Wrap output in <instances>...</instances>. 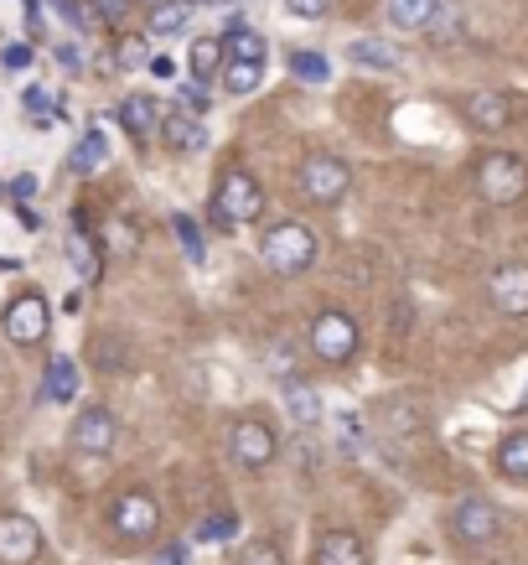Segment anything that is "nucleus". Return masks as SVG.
<instances>
[{"instance_id": "1", "label": "nucleus", "mask_w": 528, "mask_h": 565, "mask_svg": "<svg viewBox=\"0 0 528 565\" xmlns=\"http://www.w3.org/2000/svg\"><path fill=\"white\" fill-rule=\"evenodd\" d=\"M265 213V188L249 167H223L218 188H213V223L218 228H249Z\"/></svg>"}, {"instance_id": "2", "label": "nucleus", "mask_w": 528, "mask_h": 565, "mask_svg": "<svg viewBox=\"0 0 528 565\" xmlns=\"http://www.w3.org/2000/svg\"><path fill=\"white\" fill-rule=\"evenodd\" d=\"M259 259H265V270L270 275H306L311 265H316V234H311L306 223H274V228H265V239H259Z\"/></svg>"}, {"instance_id": "3", "label": "nucleus", "mask_w": 528, "mask_h": 565, "mask_svg": "<svg viewBox=\"0 0 528 565\" xmlns=\"http://www.w3.org/2000/svg\"><path fill=\"white\" fill-rule=\"evenodd\" d=\"M477 192L482 203L513 207L528 198V161L518 151H482L477 156Z\"/></svg>"}, {"instance_id": "4", "label": "nucleus", "mask_w": 528, "mask_h": 565, "mask_svg": "<svg viewBox=\"0 0 528 565\" xmlns=\"http://www.w3.org/2000/svg\"><path fill=\"white\" fill-rule=\"evenodd\" d=\"M306 343H311V353H316V359H322L326 369H342V363H353V359H358L363 332H358V322H353L347 311L326 307V311H316V317H311Z\"/></svg>"}, {"instance_id": "5", "label": "nucleus", "mask_w": 528, "mask_h": 565, "mask_svg": "<svg viewBox=\"0 0 528 565\" xmlns=\"http://www.w3.org/2000/svg\"><path fill=\"white\" fill-rule=\"evenodd\" d=\"M347 192H353V167H347L342 156L316 151V156H306V161H301V198H306V203L337 207Z\"/></svg>"}, {"instance_id": "6", "label": "nucleus", "mask_w": 528, "mask_h": 565, "mask_svg": "<svg viewBox=\"0 0 528 565\" xmlns=\"http://www.w3.org/2000/svg\"><path fill=\"white\" fill-rule=\"evenodd\" d=\"M451 540L456 545H466V550H482V545H493L497 534H503V509H497L493 498H482V493H466L451 509Z\"/></svg>"}, {"instance_id": "7", "label": "nucleus", "mask_w": 528, "mask_h": 565, "mask_svg": "<svg viewBox=\"0 0 528 565\" xmlns=\"http://www.w3.org/2000/svg\"><path fill=\"white\" fill-rule=\"evenodd\" d=\"M228 457H234V467H244V472H265V467L280 457V436H274L270 420L244 415V420L228 426Z\"/></svg>"}, {"instance_id": "8", "label": "nucleus", "mask_w": 528, "mask_h": 565, "mask_svg": "<svg viewBox=\"0 0 528 565\" xmlns=\"http://www.w3.org/2000/svg\"><path fill=\"white\" fill-rule=\"evenodd\" d=\"M109 530L130 540V545H146L161 534V503H155L146 488H125L115 503H109Z\"/></svg>"}, {"instance_id": "9", "label": "nucleus", "mask_w": 528, "mask_h": 565, "mask_svg": "<svg viewBox=\"0 0 528 565\" xmlns=\"http://www.w3.org/2000/svg\"><path fill=\"white\" fill-rule=\"evenodd\" d=\"M0 327H6V338L17 348H36L42 338H47L52 327V307L42 291H21L11 307H6V317H0Z\"/></svg>"}, {"instance_id": "10", "label": "nucleus", "mask_w": 528, "mask_h": 565, "mask_svg": "<svg viewBox=\"0 0 528 565\" xmlns=\"http://www.w3.org/2000/svg\"><path fill=\"white\" fill-rule=\"evenodd\" d=\"M68 441H73V451H84V457H109L115 441H120V420H115L109 405H84V411L73 415Z\"/></svg>"}, {"instance_id": "11", "label": "nucleus", "mask_w": 528, "mask_h": 565, "mask_svg": "<svg viewBox=\"0 0 528 565\" xmlns=\"http://www.w3.org/2000/svg\"><path fill=\"white\" fill-rule=\"evenodd\" d=\"M47 534L32 514H0V565H36Z\"/></svg>"}, {"instance_id": "12", "label": "nucleus", "mask_w": 528, "mask_h": 565, "mask_svg": "<svg viewBox=\"0 0 528 565\" xmlns=\"http://www.w3.org/2000/svg\"><path fill=\"white\" fill-rule=\"evenodd\" d=\"M487 296L503 317H528V265L524 259H508L487 275Z\"/></svg>"}, {"instance_id": "13", "label": "nucleus", "mask_w": 528, "mask_h": 565, "mask_svg": "<svg viewBox=\"0 0 528 565\" xmlns=\"http://www.w3.org/2000/svg\"><path fill=\"white\" fill-rule=\"evenodd\" d=\"M155 130H161V140H166L176 156L207 151V120H203V115H192V109H182V104H171L166 115L155 120Z\"/></svg>"}, {"instance_id": "14", "label": "nucleus", "mask_w": 528, "mask_h": 565, "mask_svg": "<svg viewBox=\"0 0 528 565\" xmlns=\"http://www.w3.org/2000/svg\"><path fill=\"white\" fill-rule=\"evenodd\" d=\"M461 115H466V125H472V130L497 136V130H508V125H513V99H508V94H497V88H477V94H466Z\"/></svg>"}, {"instance_id": "15", "label": "nucleus", "mask_w": 528, "mask_h": 565, "mask_svg": "<svg viewBox=\"0 0 528 565\" xmlns=\"http://www.w3.org/2000/svg\"><path fill=\"white\" fill-rule=\"evenodd\" d=\"M311 565H374V561H368V545L353 530H322L316 550H311Z\"/></svg>"}, {"instance_id": "16", "label": "nucleus", "mask_w": 528, "mask_h": 565, "mask_svg": "<svg viewBox=\"0 0 528 565\" xmlns=\"http://www.w3.org/2000/svg\"><path fill=\"white\" fill-rule=\"evenodd\" d=\"M280 399H285V415L295 420L301 430H311V426H322V394L311 390L306 379H280Z\"/></svg>"}, {"instance_id": "17", "label": "nucleus", "mask_w": 528, "mask_h": 565, "mask_svg": "<svg viewBox=\"0 0 528 565\" xmlns=\"http://www.w3.org/2000/svg\"><path fill=\"white\" fill-rule=\"evenodd\" d=\"M42 399H52V405H78V363H73L68 353H57V359L47 363V374H42Z\"/></svg>"}, {"instance_id": "18", "label": "nucleus", "mask_w": 528, "mask_h": 565, "mask_svg": "<svg viewBox=\"0 0 528 565\" xmlns=\"http://www.w3.org/2000/svg\"><path fill=\"white\" fill-rule=\"evenodd\" d=\"M493 467H497V478L528 482V430H508V436L497 441Z\"/></svg>"}, {"instance_id": "19", "label": "nucleus", "mask_w": 528, "mask_h": 565, "mask_svg": "<svg viewBox=\"0 0 528 565\" xmlns=\"http://www.w3.org/2000/svg\"><path fill=\"white\" fill-rule=\"evenodd\" d=\"M68 167H73V177H99L104 167H109V140H104L99 130H84V136L73 140Z\"/></svg>"}, {"instance_id": "20", "label": "nucleus", "mask_w": 528, "mask_h": 565, "mask_svg": "<svg viewBox=\"0 0 528 565\" xmlns=\"http://www.w3.org/2000/svg\"><path fill=\"white\" fill-rule=\"evenodd\" d=\"M155 120H161V104H155L151 94H125V99H120V125L136 140H151Z\"/></svg>"}, {"instance_id": "21", "label": "nucleus", "mask_w": 528, "mask_h": 565, "mask_svg": "<svg viewBox=\"0 0 528 565\" xmlns=\"http://www.w3.org/2000/svg\"><path fill=\"white\" fill-rule=\"evenodd\" d=\"M218 42H223V57H228V63H265V36H259L255 26H244V21H234Z\"/></svg>"}, {"instance_id": "22", "label": "nucleus", "mask_w": 528, "mask_h": 565, "mask_svg": "<svg viewBox=\"0 0 528 565\" xmlns=\"http://www.w3.org/2000/svg\"><path fill=\"white\" fill-rule=\"evenodd\" d=\"M68 265L78 270V280L84 286H99V275H104V259H99V239H88L84 228L68 239Z\"/></svg>"}, {"instance_id": "23", "label": "nucleus", "mask_w": 528, "mask_h": 565, "mask_svg": "<svg viewBox=\"0 0 528 565\" xmlns=\"http://www.w3.org/2000/svg\"><path fill=\"white\" fill-rule=\"evenodd\" d=\"M223 63H228V57H223V42L218 36H197V42H192V52H187V68H192V78H218L223 73Z\"/></svg>"}, {"instance_id": "24", "label": "nucleus", "mask_w": 528, "mask_h": 565, "mask_svg": "<svg viewBox=\"0 0 528 565\" xmlns=\"http://www.w3.org/2000/svg\"><path fill=\"white\" fill-rule=\"evenodd\" d=\"M192 11H197V6H187V0H155V6H151V36L187 32Z\"/></svg>"}, {"instance_id": "25", "label": "nucleus", "mask_w": 528, "mask_h": 565, "mask_svg": "<svg viewBox=\"0 0 528 565\" xmlns=\"http://www.w3.org/2000/svg\"><path fill=\"white\" fill-rule=\"evenodd\" d=\"M435 6H441V0H389V21L399 32H420V26L435 17Z\"/></svg>"}, {"instance_id": "26", "label": "nucleus", "mask_w": 528, "mask_h": 565, "mask_svg": "<svg viewBox=\"0 0 528 565\" xmlns=\"http://www.w3.org/2000/svg\"><path fill=\"white\" fill-rule=\"evenodd\" d=\"M218 78L234 99H244V94H255V88L265 84V63H223Z\"/></svg>"}, {"instance_id": "27", "label": "nucleus", "mask_w": 528, "mask_h": 565, "mask_svg": "<svg viewBox=\"0 0 528 565\" xmlns=\"http://www.w3.org/2000/svg\"><path fill=\"white\" fill-rule=\"evenodd\" d=\"M285 68L301 78V84H326L332 78V63H326V52H306V47H295L285 57Z\"/></svg>"}, {"instance_id": "28", "label": "nucleus", "mask_w": 528, "mask_h": 565, "mask_svg": "<svg viewBox=\"0 0 528 565\" xmlns=\"http://www.w3.org/2000/svg\"><path fill=\"white\" fill-rule=\"evenodd\" d=\"M347 63H358V68H378V73H394V68H399V52L384 47V42H353V47H347Z\"/></svg>"}, {"instance_id": "29", "label": "nucleus", "mask_w": 528, "mask_h": 565, "mask_svg": "<svg viewBox=\"0 0 528 565\" xmlns=\"http://www.w3.org/2000/svg\"><path fill=\"white\" fill-rule=\"evenodd\" d=\"M171 228H176V239H182L187 265H203V259H207V239H203V228H197V218H192V213H171Z\"/></svg>"}, {"instance_id": "30", "label": "nucleus", "mask_w": 528, "mask_h": 565, "mask_svg": "<svg viewBox=\"0 0 528 565\" xmlns=\"http://www.w3.org/2000/svg\"><path fill=\"white\" fill-rule=\"evenodd\" d=\"M104 249L115 259H136V249H140V228L130 218H115L109 228H104Z\"/></svg>"}, {"instance_id": "31", "label": "nucleus", "mask_w": 528, "mask_h": 565, "mask_svg": "<svg viewBox=\"0 0 528 565\" xmlns=\"http://www.w3.org/2000/svg\"><path fill=\"white\" fill-rule=\"evenodd\" d=\"M239 534V519L228 514V509H218V514H207V519H197V545H223V540H234Z\"/></svg>"}, {"instance_id": "32", "label": "nucleus", "mask_w": 528, "mask_h": 565, "mask_svg": "<svg viewBox=\"0 0 528 565\" xmlns=\"http://www.w3.org/2000/svg\"><path fill=\"white\" fill-rule=\"evenodd\" d=\"M239 565H285V555H280V545L274 540H244V550H239Z\"/></svg>"}, {"instance_id": "33", "label": "nucleus", "mask_w": 528, "mask_h": 565, "mask_svg": "<svg viewBox=\"0 0 528 565\" xmlns=\"http://www.w3.org/2000/svg\"><path fill=\"white\" fill-rule=\"evenodd\" d=\"M265 369H270L274 379H290V369H295V348H290L285 338H270V348H265Z\"/></svg>"}, {"instance_id": "34", "label": "nucleus", "mask_w": 528, "mask_h": 565, "mask_svg": "<svg viewBox=\"0 0 528 565\" xmlns=\"http://www.w3.org/2000/svg\"><path fill=\"white\" fill-rule=\"evenodd\" d=\"M21 104H26L32 125H42V130H47V125H57V115H52V99L42 94V88H26V94H21Z\"/></svg>"}, {"instance_id": "35", "label": "nucleus", "mask_w": 528, "mask_h": 565, "mask_svg": "<svg viewBox=\"0 0 528 565\" xmlns=\"http://www.w3.org/2000/svg\"><path fill=\"white\" fill-rule=\"evenodd\" d=\"M176 99H182V109H192V115H207L213 94H207V84H182L176 88Z\"/></svg>"}, {"instance_id": "36", "label": "nucleus", "mask_w": 528, "mask_h": 565, "mask_svg": "<svg viewBox=\"0 0 528 565\" xmlns=\"http://www.w3.org/2000/svg\"><path fill=\"white\" fill-rule=\"evenodd\" d=\"M285 11L301 21H322L326 11H332V0H285Z\"/></svg>"}, {"instance_id": "37", "label": "nucleus", "mask_w": 528, "mask_h": 565, "mask_svg": "<svg viewBox=\"0 0 528 565\" xmlns=\"http://www.w3.org/2000/svg\"><path fill=\"white\" fill-rule=\"evenodd\" d=\"M0 63L11 73H21V68H32V42H11V47L0 52Z\"/></svg>"}, {"instance_id": "38", "label": "nucleus", "mask_w": 528, "mask_h": 565, "mask_svg": "<svg viewBox=\"0 0 528 565\" xmlns=\"http://www.w3.org/2000/svg\"><path fill=\"white\" fill-rule=\"evenodd\" d=\"M146 63V36H130L120 47V68H140Z\"/></svg>"}, {"instance_id": "39", "label": "nucleus", "mask_w": 528, "mask_h": 565, "mask_svg": "<svg viewBox=\"0 0 528 565\" xmlns=\"http://www.w3.org/2000/svg\"><path fill=\"white\" fill-rule=\"evenodd\" d=\"M52 6L63 11V21H68V26H78V21L88 17V0H52Z\"/></svg>"}, {"instance_id": "40", "label": "nucleus", "mask_w": 528, "mask_h": 565, "mask_svg": "<svg viewBox=\"0 0 528 565\" xmlns=\"http://www.w3.org/2000/svg\"><path fill=\"white\" fill-rule=\"evenodd\" d=\"M146 565H187V550H182V545H161Z\"/></svg>"}, {"instance_id": "41", "label": "nucleus", "mask_w": 528, "mask_h": 565, "mask_svg": "<svg viewBox=\"0 0 528 565\" xmlns=\"http://www.w3.org/2000/svg\"><path fill=\"white\" fill-rule=\"evenodd\" d=\"M11 198H17V203H32V198H36V177L21 172L17 182H11Z\"/></svg>"}, {"instance_id": "42", "label": "nucleus", "mask_w": 528, "mask_h": 565, "mask_svg": "<svg viewBox=\"0 0 528 565\" xmlns=\"http://www.w3.org/2000/svg\"><path fill=\"white\" fill-rule=\"evenodd\" d=\"M57 63H63L68 73H78V68H84V52L73 47V42H63V47H57Z\"/></svg>"}, {"instance_id": "43", "label": "nucleus", "mask_w": 528, "mask_h": 565, "mask_svg": "<svg viewBox=\"0 0 528 565\" xmlns=\"http://www.w3.org/2000/svg\"><path fill=\"white\" fill-rule=\"evenodd\" d=\"M94 6H99V17H104V21H120L125 11H130V0H94Z\"/></svg>"}, {"instance_id": "44", "label": "nucleus", "mask_w": 528, "mask_h": 565, "mask_svg": "<svg viewBox=\"0 0 528 565\" xmlns=\"http://www.w3.org/2000/svg\"><path fill=\"white\" fill-rule=\"evenodd\" d=\"M151 73H155V78H176V63H171L166 52H155V57H151Z\"/></svg>"}, {"instance_id": "45", "label": "nucleus", "mask_w": 528, "mask_h": 565, "mask_svg": "<svg viewBox=\"0 0 528 565\" xmlns=\"http://www.w3.org/2000/svg\"><path fill=\"white\" fill-rule=\"evenodd\" d=\"M17 218L26 223V228H42V218H36V213H32V203H17Z\"/></svg>"}, {"instance_id": "46", "label": "nucleus", "mask_w": 528, "mask_h": 565, "mask_svg": "<svg viewBox=\"0 0 528 565\" xmlns=\"http://www.w3.org/2000/svg\"><path fill=\"white\" fill-rule=\"evenodd\" d=\"M213 6H234V0H213Z\"/></svg>"}, {"instance_id": "47", "label": "nucleus", "mask_w": 528, "mask_h": 565, "mask_svg": "<svg viewBox=\"0 0 528 565\" xmlns=\"http://www.w3.org/2000/svg\"><path fill=\"white\" fill-rule=\"evenodd\" d=\"M187 6H197V0H187Z\"/></svg>"}, {"instance_id": "48", "label": "nucleus", "mask_w": 528, "mask_h": 565, "mask_svg": "<svg viewBox=\"0 0 528 565\" xmlns=\"http://www.w3.org/2000/svg\"><path fill=\"white\" fill-rule=\"evenodd\" d=\"M0 192H6V188H0Z\"/></svg>"}]
</instances>
